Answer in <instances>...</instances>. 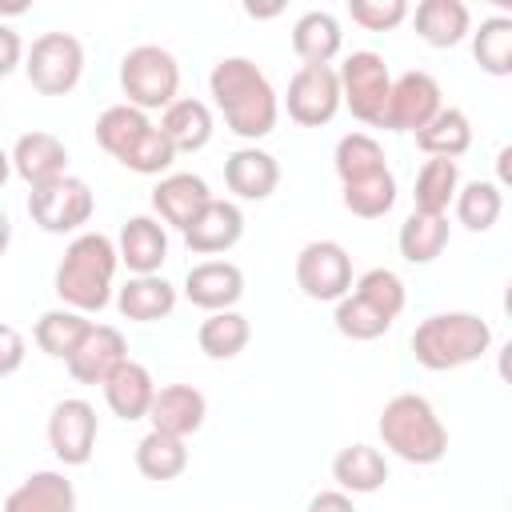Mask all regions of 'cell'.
Segmentation results:
<instances>
[{
	"mask_svg": "<svg viewBox=\"0 0 512 512\" xmlns=\"http://www.w3.org/2000/svg\"><path fill=\"white\" fill-rule=\"evenodd\" d=\"M456 192H460V168H456V160L428 156V160H424V168L416 172V188H412L416 208H412V212L444 216V212H448V204L456 200Z\"/></svg>",
	"mask_w": 512,
	"mask_h": 512,
	"instance_id": "cell-28",
	"label": "cell"
},
{
	"mask_svg": "<svg viewBox=\"0 0 512 512\" xmlns=\"http://www.w3.org/2000/svg\"><path fill=\"white\" fill-rule=\"evenodd\" d=\"M244 236V212L232 200H208L204 212L184 228V244L200 256L228 252Z\"/></svg>",
	"mask_w": 512,
	"mask_h": 512,
	"instance_id": "cell-17",
	"label": "cell"
},
{
	"mask_svg": "<svg viewBox=\"0 0 512 512\" xmlns=\"http://www.w3.org/2000/svg\"><path fill=\"white\" fill-rule=\"evenodd\" d=\"M24 72H28V80H32L36 92L64 96L84 76V48H80V40L72 32H44V36L32 40L28 60H24Z\"/></svg>",
	"mask_w": 512,
	"mask_h": 512,
	"instance_id": "cell-6",
	"label": "cell"
},
{
	"mask_svg": "<svg viewBox=\"0 0 512 512\" xmlns=\"http://www.w3.org/2000/svg\"><path fill=\"white\" fill-rule=\"evenodd\" d=\"M340 24L332 12H304L296 24H292V48L304 64H328L336 52H340Z\"/></svg>",
	"mask_w": 512,
	"mask_h": 512,
	"instance_id": "cell-29",
	"label": "cell"
},
{
	"mask_svg": "<svg viewBox=\"0 0 512 512\" xmlns=\"http://www.w3.org/2000/svg\"><path fill=\"white\" fill-rule=\"evenodd\" d=\"M308 512H356V508H352L348 492H316L308 500Z\"/></svg>",
	"mask_w": 512,
	"mask_h": 512,
	"instance_id": "cell-45",
	"label": "cell"
},
{
	"mask_svg": "<svg viewBox=\"0 0 512 512\" xmlns=\"http://www.w3.org/2000/svg\"><path fill=\"white\" fill-rule=\"evenodd\" d=\"M8 176H12V156L0 148V188H4V180H8Z\"/></svg>",
	"mask_w": 512,
	"mask_h": 512,
	"instance_id": "cell-47",
	"label": "cell"
},
{
	"mask_svg": "<svg viewBox=\"0 0 512 512\" xmlns=\"http://www.w3.org/2000/svg\"><path fill=\"white\" fill-rule=\"evenodd\" d=\"M400 256L408 264H432L444 248H448V216H428V212H412L400 224Z\"/></svg>",
	"mask_w": 512,
	"mask_h": 512,
	"instance_id": "cell-30",
	"label": "cell"
},
{
	"mask_svg": "<svg viewBox=\"0 0 512 512\" xmlns=\"http://www.w3.org/2000/svg\"><path fill=\"white\" fill-rule=\"evenodd\" d=\"M120 88L132 108H168L180 88V64L160 44H136L120 60Z\"/></svg>",
	"mask_w": 512,
	"mask_h": 512,
	"instance_id": "cell-5",
	"label": "cell"
},
{
	"mask_svg": "<svg viewBox=\"0 0 512 512\" xmlns=\"http://www.w3.org/2000/svg\"><path fill=\"white\" fill-rule=\"evenodd\" d=\"M296 284L308 300H340L352 288V256L336 240H312L296 256Z\"/></svg>",
	"mask_w": 512,
	"mask_h": 512,
	"instance_id": "cell-8",
	"label": "cell"
},
{
	"mask_svg": "<svg viewBox=\"0 0 512 512\" xmlns=\"http://www.w3.org/2000/svg\"><path fill=\"white\" fill-rule=\"evenodd\" d=\"M332 320H336L340 336H348V340H376L392 328V320L384 312H376L372 304H364L360 296H340Z\"/></svg>",
	"mask_w": 512,
	"mask_h": 512,
	"instance_id": "cell-41",
	"label": "cell"
},
{
	"mask_svg": "<svg viewBox=\"0 0 512 512\" xmlns=\"http://www.w3.org/2000/svg\"><path fill=\"white\" fill-rule=\"evenodd\" d=\"M440 84L428 72H404L400 80H392L388 92V108H384V124L392 132H420L436 112H440Z\"/></svg>",
	"mask_w": 512,
	"mask_h": 512,
	"instance_id": "cell-12",
	"label": "cell"
},
{
	"mask_svg": "<svg viewBox=\"0 0 512 512\" xmlns=\"http://www.w3.org/2000/svg\"><path fill=\"white\" fill-rule=\"evenodd\" d=\"M8 244H12V220H8V212L0 208V256L8 252Z\"/></svg>",
	"mask_w": 512,
	"mask_h": 512,
	"instance_id": "cell-46",
	"label": "cell"
},
{
	"mask_svg": "<svg viewBox=\"0 0 512 512\" xmlns=\"http://www.w3.org/2000/svg\"><path fill=\"white\" fill-rule=\"evenodd\" d=\"M64 168H68V148L52 132H24L12 148V172L28 188H44V184L68 176Z\"/></svg>",
	"mask_w": 512,
	"mask_h": 512,
	"instance_id": "cell-16",
	"label": "cell"
},
{
	"mask_svg": "<svg viewBox=\"0 0 512 512\" xmlns=\"http://www.w3.org/2000/svg\"><path fill=\"white\" fill-rule=\"evenodd\" d=\"M488 344H492V328L476 312H436V316L420 320L412 332V356L428 372L464 368V364L480 360L488 352Z\"/></svg>",
	"mask_w": 512,
	"mask_h": 512,
	"instance_id": "cell-3",
	"label": "cell"
},
{
	"mask_svg": "<svg viewBox=\"0 0 512 512\" xmlns=\"http://www.w3.org/2000/svg\"><path fill=\"white\" fill-rule=\"evenodd\" d=\"M124 360H128V344H124L120 328H112V324H88V332L80 336L76 352L64 364H68L72 380H80V384H104Z\"/></svg>",
	"mask_w": 512,
	"mask_h": 512,
	"instance_id": "cell-13",
	"label": "cell"
},
{
	"mask_svg": "<svg viewBox=\"0 0 512 512\" xmlns=\"http://www.w3.org/2000/svg\"><path fill=\"white\" fill-rule=\"evenodd\" d=\"M248 336H252L248 316H240V312L228 308V312H208V320H204L200 332H196V344H200V352L212 356V360H232V356L244 352Z\"/></svg>",
	"mask_w": 512,
	"mask_h": 512,
	"instance_id": "cell-31",
	"label": "cell"
},
{
	"mask_svg": "<svg viewBox=\"0 0 512 512\" xmlns=\"http://www.w3.org/2000/svg\"><path fill=\"white\" fill-rule=\"evenodd\" d=\"M340 100L352 108L356 120L380 128L384 124V108H388V92H392V76L380 52H352L340 64Z\"/></svg>",
	"mask_w": 512,
	"mask_h": 512,
	"instance_id": "cell-7",
	"label": "cell"
},
{
	"mask_svg": "<svg viewBox=\"0 0 512 512\" xmlns=\"http://www.w3.org/2000/svg\"><path fill=\"white\" fill-rule=\"evenodd\" d=\"M20 364H24V336H20V328L0 324V376L20 372Z\"/></svg>",
	"mask_w": 512,
	"mask_h": 512,
	"instance_id": "cell-43",
	"label": "cell"
},
{
	"mask_svg": "<svg viewBox=\"0 0 512 512\" xmlns=\"http://www.w3.org/2000/svg\"><path fill=\"white\" fill-rule=\"evenodd\" d=\"M4 512H76V488L64 472H32L8 492Z\"/></svg>",
	"mask_w": 512,
	"mask_h": 512,
	"instance_id": "cell-21",
	"label": "cell"
},
{
	"mask_svg": "<svg viewBox=\"0 0 512 512\" xmlns=\"http://www.w3.org/2000/svg\"><path fill=\"white\" fill-rule=\"evenodd\" d=\"M224 184L240 200H268L280 184V164L264 148H236L224 160Z\"/></svg>",
	"mask_w": 512,
	"mask_h": 512,
	"instance_id": "cell-19",
	"label": "cell"
},
{
	"mask_svg": "<svg viewBox=\"0 0 512 512\" xmlns=\"http://www.w3.org/2000/svg\"><path fill=\"white\" fill-rule=\"evenodd\" d=\"M472 56L488 76H508L512 72V20L488 16L480 32L472 36Z\"/></svg>",
	"mask_w": 512,
	"mask_h": 512,
	"instance_id": "cell-35",
	"label": "cell"
},
{
	"mask_svg": "<svg viewBox=\"0 0 512 512\" xmlns=\"http://www.w3.org/2000/svg\"><path fill=\"white\" fill-rule=\"evenodd\" d=\"M392 204H396V176L388 168L376 172V176L344 184V208L360 220H376V216L392 212Z\"/></svg>",
	"mask_w": 512,
	"mask_h": 512,
	"instance_id": "cell-38",
	"label": "cell"
},
{
	"mask_svg": "<svg viewBox=\"0 0 512 512\" xmlns=\"http://www.w3.org/2000/svg\"><path fill=\"white\" fill-rule=\"evenodd\" d=\"M352 296H360L364 304H372V308L384 312L388 320H396V316L404 312V300H408L404 280H400L392 268H368V272L356 280V292H352Z\"/></svg>",
	"mask_w": 512,
	"mask_h": 512,
	"instance_id": "cell-39",
	"label": "cell"
},
{
	"mask_svg": "<svg viewBox=\"0 0 512 512\" xmlns=\"http://www.w3.org/2000/svg\"><path fill=\"white\" fill-rule=\"evenodd\" d=\"M204 416H208V400H204V392L192 388V384L156 388L152 408H148L152 428H156V432H168V436H180V440L192 436V432H200Z\"/></svg>",
	"mask_w": 512,
	"mask_h": 512,
	"instance_id": "cell-15",
	"label": "cell"
},
{
	"mask_svg": "<svg viewBox=\"0 0 512 512\" xmlns=\"http://www.w3.org/2000/svg\"><path fill=\"white\" fill-rule=\"evenodd\" d=\"M332 164H336L340 184H352V180H364V176L384 172V148H380V140L368 136V132H348V136L336 140Z\"/></svg>",
	"mask_w": 512,
	"mask_h": 512,
	"instance_id": "cell-33",
	"label": "cell"
},
{
	"mask_svg": "<svg viewBox=\"0 0 512 512\" xmlns=\"http://www.w3.org/2000/svg\"><path fill=\"white\" fill-rule=\"evenodd\" d=\"M148 128H152V124H148V116H144L140 108H132V104H112V108H104L100 120H96V144H100L108 156L120 160V152H124L132 140H140Z\"/></svg>",
	"mask_w": 512,
	"mask_h": 512,
	"instance_id": "cell-36",
	"label": "cell"
},
{
	"mask_svg": "<svg viewBox=\"0 0 512 512\" xmlns=\"http://www.w3.org/2000/svg\"><path fill=\"white\" fill-rule=\"evenodd\" d=\"M348 16L368 32H388L408 16L404 0H348Z\"/></svg>",
	"mask_w": 512,
	"mask_h": 512,
	"instance_id": "cell-42",
	"label": "cell"
},
{
	"mask_svg": "<svg viewBox=\"0 0 512 512\" xmlns=\"http://www.w3.org/2000/svg\"><path fill=\"white\" fill-rule=\"evenodd\" d=\"M208 200H212L208 184H204L200 176H192V172H172V176H164V180L152 188V208L160 212L164 224H172V228H180V232L204 212Z\"/></svg>",
	"mask_w": 512,
	"mask_h": 512,
	"instance_id": "cell-18",
	"label": "cell"
},
{
	"mask_svg": "<svg viewBox=\"0 0 512 512\" xmlns=\"http://www.w3.org/2000/svg\"><path fill=\"white\" fill-rule=\"evenodd\" d=\"M380 440L388 452H396L408 464H436L448 452V428L440 424L436 408L416 396V392H400L384 404L380 412Z\"/></svg>",
	"mask_w": 512,
	"mask_h": 512,
	"instance_id": "cell-4",
	"label": "cell"
},
{
	"mask_svg": "<svg viewBox=\"0 0 512 512\" xmlns=\"http://www.w3.org/2000/svg\"><path fill=\"white\" fill-rule=\"evenodd\" d=\"M332 480H336L344 492L368 496V492L384 488V480H388V460H384L380 448H372V444H348V448H340L336 460H332Z\"/></svg>",
	"mask_w": 512,
	"mask_h": 512,
	"instance_id": "cell-24",
	"label": "cell"
},
{
	"mask_svg": "<svg viewBox=\"0 0 512 512\" xmlns=\"http://www.w3.org/2000/svg\"><path fill=\"white\" fill-rule=\"evenodd\" d=\"M136 468L148 476V480H176L184 468H188V444L180 436H168V432H148L140 444H136Z\"/></svg>",
	"mask_w": 512,
	"mask_h": 512,
	"instance_id": "cell-32",
	"label": "cell"
},
{
	"mask_svg": "<svg viewBox=\"0 0 512 512\" xmlns=\"http://www.w3.org/2000/svg\"><path fill=\"white\" fill-rule=\"evenodd\" d=\"M28 212L44 232H56V236L76 232L92 216V188L80 176H60L44 188H32Z\"/></svg>",
	"mask_w": 512,
	"mask_h": 512,
	"instance_id": "cell-9",
	"label": "cell"
},
{
	"mask_svg": "<svg viewBox=\"0 0 512 512\" xmlns=\"http://www.w3.org/2000/svg\"><path fill=\"white\" fill-rule=\"evenodd\" d=\"M116 256L136 276H156V268L168 260V232H164V224H156L152 216H132L120 228Z\"/></svg>",
	"mask_w": 512,
	"mask_h": 512,
	"instance_id": "cell-20",
	"label": "cell"
},
{
	"mask_svg": "<svg viewBox=\"0 0 512 512\" xmlns=\"http://www.w3.org/2000/svg\"><path fill=\"white\" fill-rule=\"evenodd\" d=\"M116 244L104 232H84L64 248V260L56 264V296L72 312H100L112 296L116 276Z\"/></svg>",
	"mask_w": 512,
	"mask_h": 512,
	"instance_id": "cell-2",
	"label": "cell"
},
{
	"mask_svg": "<svg viewBox=\"0 0 512 512\" xmlns=\"http://www.w3.org/2000/svg\"><path fill=\"white\" fill-rule=\"evenodd\" d=\"M152 396H156V380L144 364L136 360H124L108 380H104V400L108 408L120 416V420H140L148 416L152 408Z\"/></svg>",
	"mask_w": 512,
	"mask_h": 512,
	"instance_id": "cell-22",
	"label": "cell"
},
{
	"mask_svg": "<svg viewBox=\"0 0 512 512\" xmlns=\"http://www.w3.org/2000/svg\"><path fill=\"white\" fill-rule=\"evenodd\" d=\"M116 308H120V316H128L136 324H152L176 308V288L164 276H132L116 292Z\"/></svg>",
	"mask_w": 512,
	"mask_h": 512,
	"instance_id": "cell-23",
	"label": "cell"
},
{
	"mask_svg": "<svg viewBox=\"0 0 512 512\" xmlns=\"http://www.w3.org/2000/svg\"><path fill=\"white\" fill-rule=\"evenodd\" d=\"M208 88H212V100L216 108L224 112L228 128L244 140H260L276 128V116H280V104H276V88L268 84V76L244 60V56H224L212 76H208Z\"/></svg>",
	"mask_w": 512,
	"mask_h": 512,
	"instance_id": "cell-1",
	"label": "cell"
},
{
	"mask_svg": "<svg viewBox=\"0 0 512 512\" xmlns=\"http://www.w3.org/2000/svg\"><path fill=\"white\" fill-rule=\"evenodd\" d=\"M468 4L460 0H424L416 4V36L432 48H452L468 36Z\"/></svg>",
	"mask_w": 512,
	"mask_h": 512,
	"instance_id": "cell-26",
	"label": "cell"
},
{
	"mask_svg": "<svg viewBox=\"0 0 512 512\" xmlns=\"http://www.w3.org/2000/svg\"><path fill=\"white\" fill-rule=\"evenodd\" d=\"M184 296L204 312H228L244 296V272L228 260L192 264L184 276Z\"/></svg>",
	"mask_w": 512,
	"mask_h": 512,
	"instance_id": "cell-14",
	"label": "cell"
},
{
	"mask_svg": "<svg viewBox=\"0 0 512 512\" xmlns=\"http://www.w3.org/2000/svg\"><path fill=\"white\" fill-rule=\"evenodd\" d=\"M20 56H24V44H20V36L8 28V24H0V80L20 64Z\"/></svg>",
	"mask_w": 512,
	"mask_h": 512,
	"instance_id": "cell-44",
	"label": "cell"
},
{
	"mask_svg": "<svg viewBox=\"0 0 512 512\" xmlns=\"http://www.w3.org/2000/svg\"><path fill=\"white\" fill-rule=\"evenodd\" d=\"M504 212V196L492 180H472L456 192V220L468 232H488Z\"/></svg>",
	"mask_w": 512,
	"mask_h": 512,
	"instance_id": "cell-37",
	"label": "cell"
},
{
	"mask_svg": "<svg viewBox=\"0 0 512 512\" xmlns=\"http://www.w3.org/2000/svg\"><path fill=\"white\" fill-rule=\"evenodd\" d=\"M288 116L304 128H320L340 108V76L332 64H300L288 80Z\"/></svg>",
	"mask_w": 512,
	"mask_h": 512,
	"instance_id": "cell-10",
	"label": "cell"
},
{
	"mask_svg": "<svg viewBox=\"0 0 512 512\" xmlns=\"http://www.w3.org/2000/svg\"><path fill=\"white\" fill-rule=\"evenodd\" d=\"M416 144L424 156H440V160H456L472 148V124L460 108H440L420 132H416Z\"/></svg>",
	"mask_w": 512,
	"mask_h": 512,
	"instance_id": "cell-27",
	"label": "cell"
},
{
	"mask_svg": "<svg viewBox=\"0 0 512 512\" xmlns=\"http://www.w3.org/2000/svg\"><path fill=\"white\" fill-rule=\"evenodd\" d=\"M88 324L92 320H84V312H72V308H52V312H44L40 320H36V344H40V352H48V356H56V360H68L72 352H76V344H80V336L88 332Z\"/></svg>",
	"mask_w": 512,
	"mask_h": 512,
	"instance_id": "cell-34",
	"label": "cell"
},
{
	"mask_svg": "<svg viewBox=\"0 0 512 512\" xmlns=\"http://www.w3.org/2000/svg\"><path fill=\"white\" fill-rule=\"evenodd\" d=\"M160 132L176 152H200L212 140V112L204 100H172L160 116Z\"/></svg>",
	"mask_w": 512,
	"mask_h": 512,
	"instance_id": "cell-25",
	"label": "cell"
},
{
	"mask_svg": "<svg viewBox=\"0 0 512 512\" xmlns=\"http://www.w3.org/2000/svg\"><path fill=\"white\" fill-rule=\"evenodd\" d=\"M96 408L80 396L72 400H60L48 416V444L56 452L60 464H88L92 460V448H96Z\"/></svg>",
	"mask_w": 512,
	"mask_h": 512,
	"instance_id": "cell-11",
	"label": "cell"
},
{
	"mask_svg": "<svg viewBox=\"0 0 512 512\" xmlns=\"http://www.w3.org/2000/svg\"><path fill=\"white\" fill-rule=\"evenodd\" d=\"M172 160H176V148L168 144V136L160 128H148L140 140H132L120 152V164L128 172H140V176H160V172L172 168Z\"/></svg>",
	"mask_w": 512,
	"mask_h": 512,
	"instance_id": "cell-40",
	"label": "cell"
}]
</instances>
